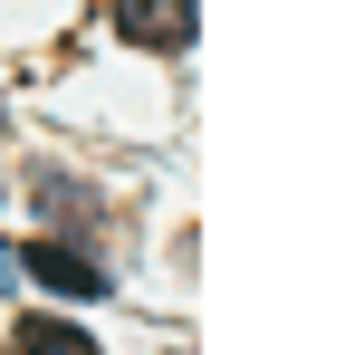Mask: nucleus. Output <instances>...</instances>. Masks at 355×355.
Returning <instances> with one entry per match:
<instances>
[{
    "label": "nucleus",
    "instance_id": "f257e3e1",
    "mask_svg": "<svg viewBox=\"0 0 355 355\" xmlns=\"http://www.w3.org/2000/svg\"><path fill=\"white\" fill-rule=\"evenodd\" d=\"M10 269H29L39 288H58V297H96L106 288V269H96L77 240H29V250H10Z\"/></svg>",
    "mask_w": 355,
    "mask_h": 355
},
{
    "label": "nucleus",
    "instance_id": "f03ea898",
    "mask_svg": "<svg viewBox=\"0 0 355 355\" xmlns=\"http://www.w3.org/2000/svg\"><path fill=\"white\" fill-rule=\"evenodd\" d=\"M116 29L135 39V49H192V0H116Z\"/></svg>",
    "mask_w": 355,
    "mask_h": 355
},
{
    "label": "nucleus",
    "instance_id": "7ed1b4c3",
    "mask_svg": "<svg viewBox=\"0 0 355 355\" xmlns=\"http://www.w3.org/2000/svg\"><path fill=\"white\" fill-rule=\"evenodd\" d=\"M10 355H96V336L67 327V317H19L10 327Z\"/></svg>",
    "mask_w": 355,
    "mask_h": 355
},
{
    "label": "nucleus",
    "instance_id": "20e7f679",
    "mask_svg": "<svg viewBox=\"0 0 355 355\" xmlns=\"http://www.w3.org/2000/svg\"><path fill=\"white\" fill-rule=\"evenodd\" d=\"M0 288H10V240H0Z\"/></svg>",
    "mask_w": 355,
    "mask_h": 355
}]
</instances>
